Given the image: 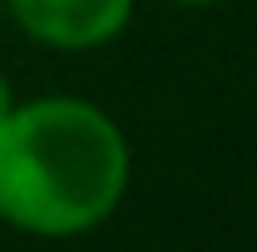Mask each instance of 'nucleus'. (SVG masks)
<instances>
[{
  "label": "nucleus",
  "mask_w": 257,
  "mask_h": 252,
  "mask_svg": "<svg viewBox=\"0 0 257 252\" xmlns=\"http://www.w3.org/2000/svg\"><path fill=\"white\" fill-rule=\"evenodd\" d=\"M134 149L84 94L15 99L0 119V222L40 242L89 237L124 208Z\"/></svg>",
  "instance_id": "obj_1"
},
{
  "label": "nucleus",
  "mask_w": 257,
  "mask_h": 252,
  "mask_svg": "<svg viewBox=\"0 0 257 252\" xmlns=\"http://www.w3.org/2000/svg\"><path fill=\"white\" fill-rule=\"evenodd\" d=\"M139 0H5V20L40 50L89 55L134 25Z\"/></svg>",
  "instance_id": "obj_2"
},
{
  "label": "nucleus",
  "mask_w": 257,
  "mask_h": 252,
  "mask_svg": "<svg viewBox=\"0 0 257 252\" xmlns=\"http://www.w3.org/2000/svg\"><path fill=\"white\" fill-rule=\"evenodd\" d=\"M10 104H15V89H10V74L0 69V119L10 114Z\"/></svg>",
  "instance_id": "obj_3"
},
{
  "label": "nucleus",
  "mask_w": 257,
  "mask_h": 252,
  "mask_svg": "<svg viewBox=\"0 0 257 252\" xmlns=\"http://www.w3.org/2000/svg\"><path fill=\"white\" fill-rule=\"evenodd\" d=\"M168 5H178V10H208V5H223V0H168Z\"/></svg>",
  "instance_id": "obj_4"
},
{
  "label": "nucleus",
  "mask_w": 257,
  "mask_h": 252,
  "mask_svg": "<svg viewBox=\"0 0 257 252\" xmlns=\"http://www.w3.org/2000/svg\"><path fill=\"white\" fill-rule=\"evenodd\" d=\"M0 25H5V0H0Z\"/></svg>",
  "instance_id": "obj_5"
}]
</instances>
